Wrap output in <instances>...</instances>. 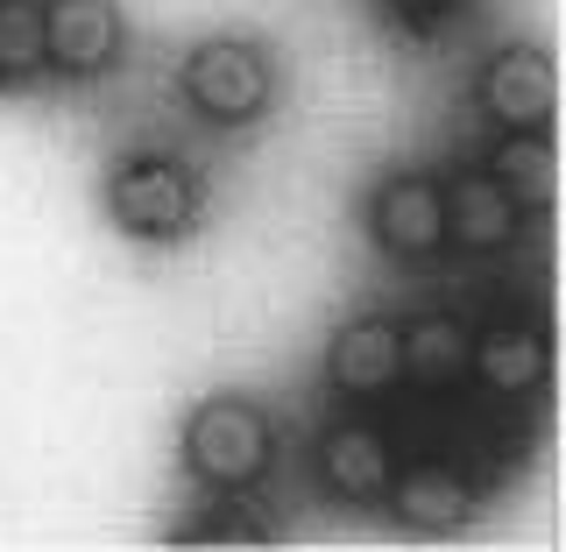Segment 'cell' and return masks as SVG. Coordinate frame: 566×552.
I'll use <instances>...</instances> for the list:
<instances>
[{
    "label": "cell",
    "instance_id": "obj_12",
    "mask_svg": "<svg viewBox=\"0 0 566 552\" xmlns=\"http://www.w3.org/2000/svg\"><path fill=\"white\" fill-rule=\"evenodd\" d=\"M403 333V383L424 389V397H447V389L468 383V326L453 312H418Z\"/></svg>",
    "mask_w": 566,
    "mask_h": 552
},
{
    "label": "cell",
    "instance_id": "obj_9",
    "mask_svg": "<svg viewBox=\"0 0 566 552\" xmlns=\"http://www.w3.org/2000/svg\"><path fill=\"white\" fill-rule=\"evenodd\" d=\"M382 496H389V510H397L403 531H460L474 510H482L474 475L453 468V460H418V468H397Z\"/></svg>",
    "mask_w": 566,
    "mask_h": 552
},
{
    "label": "cell",
    "instance_id": "obj_4",
    "mask_svg": "<svg viewBox=\"0 0 566 552\" xmlns=\"http://www.w3.org/2000/svg\"><path fill=\"white\" fill-rule=\"evenodd\" d=\"M545 333L524 312H495L482 333H468V383L489 404H524L545 389Z\"/></svg>",
    "mask_w": 566,
    "mask_h": 552
},
{
    "label": "cell",
    "instance_id": "obj_10",
    "mask_svg": "<svg viewBox=\"0 0 566 552\" xmlns=\"http://www.w3.org/2000/svg\"><path fill=\"white\" fill-rule=\"evenodd\" d=\"M312 468H318V489L326 496H340V503L361 510V503H382L389 475H397V454H389V439L376 425H333V433L318 439Z\"/></svg>",
    "mask_w": 566,
    "mask_h": 552
},
{
    "label": "cell",
    "instance_id": "obj_3",
    "mask_svg": "<svg viewBox=\"0 0 566 552\" xmlns=\"http://www.w3.org/2000/svg\"><path fill=\"white\" fill-rule=\"evenodd\" d=\"M199 177H191L177 156H128L114 177H106V212H114L120 235L135 241H177L199 227Z\"/></svg>",
    "mask_w": 566,
    "mask_h": 552
},
{
    "label": "cell",
    "instance_id": "obj_16",
    "mask_svg": "<svg viewBox=\"0 0 566 552\" xmlns=\"http://www.w3.org/2000/svg\"><path fill=\"white\" fill-rule=\"evenodd\" d=\"M397 14H411V22H439V14L453 8V0H389Z\"/></svg>",
    "mask_w": 566,
    "mask_h": 552
},
{
    "label": "cell",
    "instance_id": "obj_8",
    "mask_svg": "<svg viewBox=\"0 0 566 552\" xmlns=\"http://www.w3.org/2000/svg\"><path fill=\"white\" fill-rule=\"evenodd\" d=\"M439 191H447V241L460 256H510L524 241V206L489 170H460Z\"/></svg>",
    "mask_w": 566,
    "mask_h": 552
},
{
    "label": "cell",
    "instance_id": "obj_15",
    "mask_svg": "<svg viewBox=\"0 0 566 552\" xmlns=\"http://www.w3.org/2000/svg\"><path fill=\"white\" fill-rule=\"evenodd\" d=\"M212 496H220V503H212V510H191L185 531H177L185 545H212V539H220V545H262L276 531L255 503H234V489H212Z\"/></svg>",
    "mask_w": 566,
    "mask_h": 552
},
{
    "label": "cell",
    "instance_id": "obj_2",
    "mask_svg": "<svg viewBox=\"0 0 566 552\" xmlns=\"http://www.w3.org/2000/svg\"><path fill=\"white\" fill-rule=\"evenodd\" d=\"M177 93L212 128H248L262 121V106L276 93V71L248 35H206L185 64H177Z\"/></svg>",
    "mask_w": 566,
    "mask_h": 552
},
{
    "label": "cell",
    "instance_id": "obj_14",
    "mask_svg": "<svg viewBox=\"0 0 566 552\" xmlns=\"http://www.w3.org/2000/svg\"><path fill=\"white\" fill-rule=\"evenodd\" d=\"M50 64L43 0H0V85H29Z\"/></svg>",
    "mask_w": 566,
    "mask_h": 552
},
{
    "label": "cell",
    "instance_id": "obj_7",
    "mask_svg": "<svg viewBox=\"0 0 566 552\" xmlns=\"http://www.w3.org/2000/svg\"><path fill=\"white\" fill-rule=\"evenodd\" d=\"M326 383L340 389V397L354 404H376L389 397V389L403 383V333H397V319H347L340 333H333V347H326Z\"/></svg>",
    "mask_w": 566,
    "mask_h": 552
},
{
    "label": "cell",
    "instance_id": "obj_1",
    "mask_svg": "<svg viewBox=\"0 0 566 552\" xmlns=\"http://www.w3.org/2000/svg\"><path fill=\"white\" fill-rule=\"evenodd\" d=\"M276 460V433L270 412L248 397H206L185 425V468L199 475L206 489H255Z\"/></svg>",
    "mask_w": 566,
    "mask_h": 552
},
{
    "label": "cell",
    "instance_id": "obj_11",
    "mask_svg": "<svg viewBox=\"0 0 566 552\" xmlns=\"http://www.w3.org/2000/svg\"><path fill=\"white\" fill-rule=\"evenodd\" d=\"M50 22V64H64L71 79H93L120 58V8L114 0H43Z\"/></svg>",
    "mask_w": 566,
    "mask_h": 552
},
{
    "label": "cell",
    "instance_id": "obj_13",
    "mask_svg": "<svg viewBox=\"0 0 566 552\" xmlns=\"http://www.w3.org/2000/svg\"><path fill=\"white\" fill-rule=\"evenodd\" d=\"M482 170H489L517 206H545V199H553V142H545V128H510V135L489 149Z\"/></svg>",
    "mask_w": 566,
    "mask_h": 552
},
{
    "label": "cell",
    "instance_id": "obj_6",
    "mask_svg": "<svg viewBox=\"0 0 566 552\" xmlns=\"http://www.w3.org/2000/svg\"><path fill=\"white\" fill-rule=\"evenodd\" d=\"M474 106L489 128H545L553 121V58L538 43H510L474 71Z\"/></svg>",
    "mask_w": 566,
    "mask_h": 552
},
{
    "label": "cell",
    "instance_id": "obj_5",
    "mask_svg": "<svg viewBox=\"0 0 566 552\" xmlns=\"http://www.w3.org/2000/svg\"><path fill=\"white\" fill-rule=\"evenodd\" d=\"M368 235H376L382 256L397 262H432L447 256V191L432 177L403 170V177H382L368 191Z\"/></svg>",
    "mask_w": 566,
    "mask_h": 552
}]
</instances>
